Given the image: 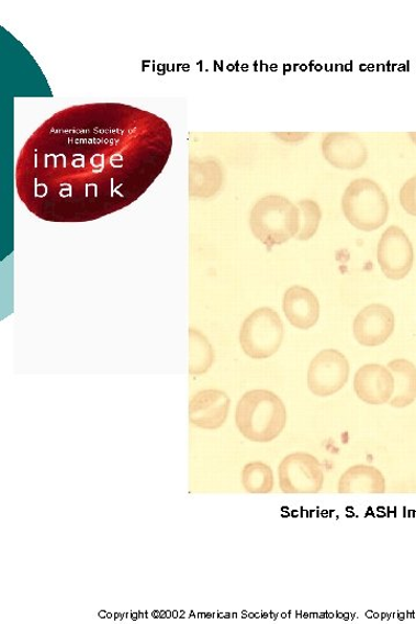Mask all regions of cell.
I'll use <instances>...</instances> for the list:
<instances>
[{
    "label": "cell",
    "mask_w": 416,
    "mask_h": 624,
    "mask_svg": "<svg viewBox=\"0 0 416 624\" xmlns=\"http://www.w3.org/2000/svg\"><path fill=\"white\" fill-rule=\"evenodd\" d=\"M172 149L164 119L123 103L58 111L20 151L15 187L41 220L89 222L119 212L156 182Z\"/></svg>",
    "instance_id": "6da1fadb"
},
{
    "label": "cell",
    "mask_w": 416,
    "mask_h": 624,
    "mask_svg": "<svg viewBox=\"0 0 416 624\" xmlns=\"http://www.w3.org/2000/svg\"><path fill=\"white\" fill-rule=\"evenodd\" d=\"M235 421L239 433L247 439L269 443L286 428L288 409L272 391L251 390L239 399Z\"/></svg>",
    "instance_id": "7a4b0ae2"
},
{
    "label": "cell",
    "mask_w": 416,
    "mask_h": 624,
    "mask_svg": "<svg viewBox=\"0 0 416 624\" xmlns=\"http://www.w3.org/2000/svg\"><path fill=\"white\" fill-rule=\"evenodd\" d=\"M250 226L254 235L269 249L288 243L300 231V210L286 197L270 194L252 209Z\"/></svg>",
    "instance_id": "3957f363"
},
{
    "label": "cell",
    "mask_w": 416,
    "mask_h": 624,
    "mask_svg": "<svg viewBox=\"0 0 416 624\" xmlns=\"http://www.w3.org/2000/svg\"><path fill=\"white\" fill-rule=\"evenodd\" d=\"M341 210L350 225L362 232H374L386 224L390 205L381 186L362 177L346 188Z\"/></svg>",
    "instance_id": "277c9868"
},
{
    "label": "cell",
    "mask_w": 416,
    "mask_h": 624,
    "mask_svg": "<svg viewBox=\"0 0 416 624\" xmlns=\"http://www.w3.org/2000/svg\"><path fill=\"white\" fill-rule=\"evenodd\" d=\"M283 337V323L278 312L268 307L251 312L239 331L240 347L254 360L271 358L280 349Z\"/></svg>",
    "instance_id": "5b68a950"
},
{
    "label": "cell",
    "mask_w": 416,
    "mask_h": 624,
    "mask_svg": "<svg viewBox=\"0 0 416 624\" xmlns=\"http://www.w3.org/2000/svg\"><path fill=\"white\" fill-rule=\"evenodd\" d=\"M278 479L284 494H318L325 481L319 460L305 453L284 457L278 467Z\"/></svg>",
    "instance_id": "8992f818"
},
{
    "label": "cell",
    "mask_w": 416,
    "mask_h": 624,
    "mask_svg": "<svg viewBox=\"0 0 416 624\" xmlns=\"http://www.w3.org/2000/svg\"><path fill=\"white\" fill-rule=\"evenodd\" d=\"M349 372V363L341 352L324 349L313 359L306 382L316 397H331L347 385Z\"/></svg>",
    "instance_id": "52a82bcc"
},
{
    "label": "cell",
    "mask_w": 416,
    "mask_h": 624,
    "mask_svg": "<svg viewBox=\"0 0 416 624\" xmlns=\"http://www.w3.org/2000/svg\"><path fill=\"white\" fill-rule=\"evenodd\" d=\"M378 260L384 276L402 280L408 276L414 263L413 244L398 226H390L379 242Z\"/></svg>",
    "instance_id": "ba28073f"
},
{
    "label": "cell",
    "mask_w": 416,
    "mask_h": 624,
    "mask_svg": "<svg viewBox=\"0 0 416 624\" xmlns=\"http://www.w3.org/2000/svg\"><path fill=\"white\" fill-rule=\"evenodd\" d=\"M324 159L333 167L341 170L362 168L369 156L363 140L352 132H330L321 144Z\"/></svg>",
    "instance_id": "9c48e42d"
},
{
    "label": "cell",
    "mask_w": 416,
    "mask_h": 624,
    "mask_svg": "<svg viewBox=\"0 0 416 624\" xmlns=\"http://www.w3.org/2000/svg\"><path fill=\"white\" fill-rule=\"evenodd\" d=\"M393 311L380 303L362 309L353 323L357 342L366 347H378L389 341L394 331Z\"/></svg>",
    "instance_id": "30bf717a"
},
{
    "label": "cell",
    "mask_w": 416,
    "mask_h": 624,
    "mask_svg": "<svg viewBox=\"0 0 416 624\" xmlns=\"http://www.w3.org/2000/svg\"><path fill=\"white\" fill-rule=\"evenodd\" d=\"M231 399L221 390H204L190 400L189 420L193 426L215 431L222 428L229 414Z\"/></svg>",
    "instance_id": "8fae6325"
},
{
    "label": "cell",
    "mask_w": 416,
    "mask_h": 624,
    "mask_svg": "<svg viewBox=\"0 0 416 624\" xmlns=\"http://www.w3.org/2000/svg\"><path fill=\"white\" fill-rule=\"evenodd\" d=\"M355 391L368 405L389 404L394 393V377L385 366L364 365L355 376Z\"/></svg>",
    "instance_id": "7c38bea8"
},
{
    "label": "cell",
    "mask_w": 416,
    "mask_h": 624,
    "mask_svg": "<svg viewBox=\"0 0 416 624\" xmlns=\"http://www.w3.org/2000/svg\"><path fill=\"white\" fill-rule=\"evenodd\" d=\"M282 309L288 321L299 330H310L319 320V301L311 289L293 286L284 293Z\"/></svg>",
    "instance_id": "4fadbf2b"
},
{
    "label": "cell",
    "mask_w": 416,
    "mask_h": 624,
    "mask_svg": "<svg viewBox=\"0 0 416 624\" xmlns=\"http://www.w3.org/2000/svg\"><path fill=\"white\" fill-rule=\"evenodd\" d=\"M385 490V477L372 465L361 464L349 467L338 482V493L344 495L384 494Z\"/></svg>",
    "instance_id": "5bb4252c"
},
{
    "label": "cell",
    "mask_w": 416,
    "mask_h": 624,
    "mask_svg": "<svg viewBox=\"0 0 416 624\" xmlns=\"http://www.w3.org/2000/svg\"><path fill=\"white\" fill-rule=\"evenodd\" d=\"M387 368L394 377V393L389 405L394 409L411 406L416 400V367L406 359L389 363Z\"/></svg>",
    "instance_id": "9a60e30c"
},
{
    "label": "cell",
    "mask_w": 416,
    "mask_h": 624,
    "mask_svg": "<svg viewBox=\"0 0 416 624\" xmlns=\"http://www.w3.org/2000/svg\"><path fill=\"white\" fill-rule=\"evenodd\" d=\"M189 348V372L191 375L207 372L214 364L215 356L212 345L201 331L190 328Z\"/></svg>",
    "instance_id": "2e32d148"
},
{
    "label": "cell",
    "mask_w": 416,
    "mask_h": 624,
    "mask_svg": "<svg viewBox=\"0 0 416 624\" xmlns=\"http://www.w3.org/2000/svg\"><path fill=\"white\" fill-rule=\"evenodd\" d=\"M244 488L250 494H269L274 488V475L271 466L261 461H252L243 471Z\"/></svg>",
    "instance_id": "e0dca14e"
},
{
    "label": "cell",
    "mask_w": 416,
    "mask_h": 624,
    "mask_svg": "<svg viewBox=\"0 0 416 624\" xmlns=\"http://www.w3.org/2000/svg\"><path fill=\"white\" fill-rule=\"evenodd\" d=\"M300 210V231L296 235L299 241H310L318 232L322 221V210L313 199H302L297 203Z\"/></svg>",
    "instance_id": "ac0fdd59"
},
{
    "label": "cell",
    "mask_w": 416,
    "mask_h": 624,
    "mask_svg": "<svg viewBox=\"0 0 416 624\" xmlns=\"http://www.w3.org/2000/svg\"><path fill=\"white\" fill-rule=\"evenodd\" d=\"M400 200L405 212L416 216V175L408 178L402 187Z\"/></svg>",
    "instance_id": "d6986e66"
},
{
    "label": "cell",
    "mask_w": 416,
    "mask_h": 624,
    "mask_svg": "<svg viewBox=\"0 0 416 624\" xmlns=\"http://www.w3.org/2000/svg\"><path fill=\"white\" fill-rule=\"evenodd\" d=\"M281 136L284 137H279L284 142L288 143H296V142H301L304 141L306 138V136H310V133H304V132H293V133H280Z\"/></svg>",
    "instance_id": "ffe728a7"
},
{
    "label": "cell",
    "mask_w": 416,
    "mask_h": 624,
    "mask_svg": "<svg viewBox=\"0 0 416 624\" xmlns=\"http://www.w3.org/2000/svg\"><path fill=\"white\" fill-rule=\"evenodd\" d=\"M408 136L411 141L416 145V132H409Z\"/></svg>",
    "instance_id": "44dd1931"
}]
</instances>
